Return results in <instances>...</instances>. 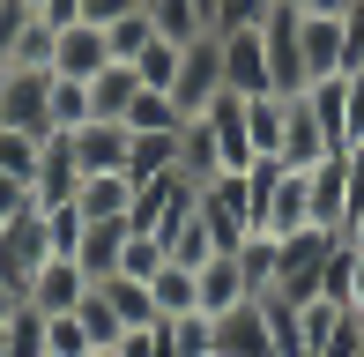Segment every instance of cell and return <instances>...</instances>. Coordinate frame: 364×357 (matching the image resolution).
Segmentation results:
<instances>
[{
    "instance_id": "obj_1",
    "label": "cell",
    "mask_w": 364,
    "mask_h": 357,
    "mask_svg": "<svg viewBox=\"0 0 364 357\" xmlns=\"http://www.w3.org/2000/svg\"><path fill=\"white\" fill-rule=\"evenodd\" d=\"M335 246H342V231H320V223L290 231L283 246H275V283L260 290V298H283V305H305V298H320V283H327V261H335Z\"/></svg>"
},
{
    "instance_id": "obj_2",
    "label": "cell",
    "mask_w": 364,
    "mask_h": 357,
    "mask_svg": "<svg viewBox=\"0 0 364 357\" xmlns=\"http://www.w3.org/2000/svg\"><path fill=\"white\" fill-rule=\"evenodd\" d=\"M216 97H230V90H223V45H216V38H193L186 60H178L171 105H178V119H208V112H216Z\"/></svg>"
},
{
    "instance_id": "obj_3",
    "label": "cell",
    "mask_w": 364,
    "mask_h": 357,
    "mask_svg": "<svg viewBox=\"0 0 364 357\" xmlns=\"http://www.w3.org/2000/svg\"><path fill=\"white\" fill-rule=\"evenodd\" d=\"M0 127L23 134H53V75L45 68H0Z\"/></svg>"
},
{
    "instance_id": "obj_4",
    "label": "cell",
    "mask_w": 364,
    "mask_h": 357,
    "mask_svg": "<svg viewBox=\"0 0 364 357\" xmlns=\"http://www.w3.org/2000/svg\"><path fill=\"white\" fill-rule=\"evenodd\" d=\"M297 23L305 8L297 0H275L260 15V45H268V75H275V97H305V60H297Z\"/></svg>"
},
{
    "instance_id": "obj_5",
    "label": "cell",
    "mask_w": 364,
    "mask_h": 357,
    "mask_svg": "<svg viewBox=\"0 0 364 357\" xmlns=\"http://www.w3.org/2000/svg\"><path fill=\"white\" fill-rule=\"evenodd\" d=\"M216 45H223V90L230 97H275V75H268V45H260V23L253 30H216Z\"/></svg>"
},
{
    "instance_id": "obj_6",
    "label": "cell",
    "mask_w": 364,
    "mask_h": 357,
    "mask_svg": "<svg viewBox=\"0 0 364 357\" xmlns=\"http://www.w3.org/2000/svg\"><path fill=\"white\" fill-rule=\"evenodd\" d=\"M297 60H305V82L350 75V23L342 15H305L297 23Z\"/></svg>"
},
{
    "instance_id": "obj_7",
    "label": "cell",
    "mask_w": 364,
    "mask_h": 357,
    "mask_svg": "<svg viewBox=\"0 0 364 357\" xmlns=\"http://www.w3.org/2000/svg\"><path fill=\"white\" fill-rule=\"evenodd\" d=\"M75 186H82V164H75V142L68 134H45V149H38V171H30V208H68L75 201Z\"/></svg>"
},
{
    "instance_id": "obj_8",
    "label": "cell",
    "mask_w": 364,
    "mask_h": 357,
    "mask_svg": "<svg viewBox=\"0 0 364 357\" xmlns=\"http://www.w3.org/2000/svg\"><path fill=\"white\" fill-rule=\"evenodd\" d=\"M216 357H283L275 350V328H268V305L245 298L230 305V313H216Z\"/></svg>"
},
{
    "instance_id": "obj_9",
    "label": "cell",
    "mask_w": 364,
    "mask_h": 357,
    "mask_svg": "<svg viewBox=\"0 0 364 357\" xmlns=\"http://www.w3.org/2000/svg\"><path fill=\"white\" fill-rule=\"evenodd\" d=\"M53 261V238H45V216L30 208V216H15L8 231H0V275H8L15 290H30V275Z\"/></svg>"
},
{
    "instance_id": "obj_10",
    "label": "cell",
    "mask_w": 364,
    "mask_h": 357,
    "mask_svg": "<svg viewBox=\"0 0 364 357\" xmlns=\"http://www.w3.org/2000/svg\"><path fill=\"white\" fill-rule=\"evenodd\" d=\"M105 68H112V38L97 23H68L53 38V75H68V82H97Z\"/></svg>"
},
{
    "instance_id": "obj_11",
    "label": "cell",
    "mask_w": 364,
    "mask_h": 357,
    "mask_svg": "<svg viewBox=\"0 0 364 357\" xmlns=\"http://www.w3.org/2000/svg\"><path fill=\"white\" fill-rule=\"evenodd\" d=\"M208 149H216V178L223 171H253V134H245V97H216V112H208Z\"/></svg>"
},
{
    "instance_id": "obj_12",
    "label": "cell",
    "mask_w": 364,
    "mask_h": 357,
    "mask_svg": "<svg viewBox=\"0 0 364 357\" xmlns=\"http://www.w3.org/2000/svg\"><path fill=\"white\" fill-rule=\"evenodd\" d=\"M305 223H312V186H305V171L275 164V178H268V216H260V231L290 238V231H305Z\"/></svg>"
},
{
    "instance_id": "obj_13",
    "label": "cell",
    "mask_w": 364,
    "mask_h": 357,
    "mask_svg": "<svg viewBox=\"0 0 364 357\" xmlns=\"http://www.w3.org/2000/svg\"><path fill=\"white\" fill-rule=\"evenodd\" d=\"M327 156H335L327 127L312 119V105H305V97H290V119H283V156H275V164H290V171H312V164H327Z\"/></svg>"
},
{
    "instance_id": "obj_14",
    "label": "cell",
    "mask_w": 364,
    "mask_h": 357,
    "mask_svg": "<svg viewBox=\"0 0 364 357\" xmlns=\"http://www.w3.org/2000/svg\"><path fill=\"white\" fill-rule=\"evenodd\" d=\"M82 290H90V275H82L68 253H53L38 275H30V290H23V305H38V313H75L82 305Z\"/></svg>"
},
{
    "instance_id": "obj_15",
    "label": "cell",
    "mask_w": 364,
    "mask_h": 357,
    "mask_svg": "<svg viewBox=\"0 0 364 357\" xmlns=\"http://www.w3.org/2000/svg\"><path fill=\"white\" fill-rule=\"evenodd\" d=\"M253 298V283H245V268H238V253H216L208 268H193V305H201L208 320L230 313V305H245Z\"/></svg>"
},
{
    "instance_id": "obj_16",
    "label": "cell",
    "mask_w": 364,
    "mask_h": 357,
    "mask_svg": "<svg viewBox=\"0 0 364 357\" xmlns=\"http://www.w3.org/2000/svg\"><path fill=\"white\" fill-rule=\"evenodd\" d=\"M75 208H82V223H127V208H134V178H127V171L82 178V186H75Z\"/></svg>"
},
{
    "instance_id": "obj_17",
    "label": "cell",
    "mask_w": 364,
    "mask_h": 357,
    "mask_svg": "<svg viewBox=\"0 0 364 357\" xmlns=\"http://www.w3.org/2000/svg\"><path fill=\"white\" fill-rule=\"evenodd\" d=\"M305 186H312V223H320V231H342V216H350V171H342V149L327 156V164H312Z\"/></svg>"
},
{
    "instance_id": "obj_18",
    "label": "cell",
    "mask_w": 364,
    "mask_h": 357,
    "mask_svg": "<svg viewBox=\"0 0 364 357\" xmlns=\"http://www.w3.org/2000/svg\"><path fill=\"white\" fill-rule=\"evenodd\" d=\"M75 164L82 178H97V171H127V127H105V119H90V127H75Z\"/></svg>"
},
{
    "instance_id": "obj_19",
    "label": "cell",
    "mask_w": 364,
    "mask_h": 357,
    "mask_svg": "<svg viewBox=\"0 0 364 357\" xmlns=\"http://www.w3.org/2000/svg\"><path fill=\"white\" fill-rule=\"evenodd\" d=\"M141 8H149V30H156L164 45L216 38V30H208V8H201V0H141Z\"/></svg>"
},
{
    "instance_id": "obj_20",
    "label": "cell",
    "mask_w": 364,
    "mask_h": 357,
    "mask_svg": "<svg viewBox=\"0 0 364 357\" xmlns=\"http://www.w3.org/2000/svg\"><path fill=\"white\" fill-rule=\"evenodd\" d=\"M119 253H127V223H90L75 246V268L90 275V283H112L119 275Z\"/></svg>"
},
{
    "instance_id": "obj_21",
    "label": "cell",
    "mask_w": 364,
    "mask_h": 357,
    "mask_svg": "<svg viewBox=\"0 0 364 357\" xmlns=\"http://www.w3.org/2000/svg\"><path fill=\"white\" fill-rule=\"evenodd\" d=\"M82 90H90V119H105V127H127V105L141 97L134 68H119V60H112V68L97 75V82H82Z\"/></svg>"
},
{
    "instance_id": "obj_22",
    "label": "cell",
    "mask_w": 364,
    "mask_h": 357,
    "mask_svg": "<svg viewBox=\"0 0 364 357\" xmlns=\"http://www.w3.org/2000/svg\"><path fill=\"white\" fill-rule=\"evenodd\" d=\"M178 171V134H127V178L149 186V178Z\"/></svg>"
},
{
    "instance_id": "obj_23",
    "label": "cell",
    "mask_w": 364,
    "mask_h": 357,
    "mask_svg": "<svg viewBox=\"0 0 364 357\" xmlns=\"http://www.w3.org/2000/svg\"><path fill=\"white\" fill-rule=\"evenodd\" d=\"M283 119H290V97H253V105H245L253 156H283Z\"/></svg>"
},
{
    "instance_id": "obj_24",
    "label": "cell",
    "mask_w": 364,
    "mask_h": 357,
    "mask_svg": "<svg viewBox=\"0 0 364 357\" xmlns=\"http://www.w3.org/2000/svg\"><path fill=\"white\" fill-rule=\"evenodd\" d=\"M164 253H171L178 268H208V261H216L223 246H216V231H208V216H201V208H193V216L178 223L171 238H164Z\"/></svg>"
},
{
    "instance_id": "obj_25",
    "label": "cell",
    "mask_w": 364,
    "mask_h": 357,
    "mask_svg": "<svg viewBox=\"0 0 364 357\" xmlns=\"http://www.w3.org/2000/svg\"><path fill=\"white\" fill-rule=\"evenodd\" d=\"M178 60H186V45H164V38H149L134 60H127V68H134V82L141 90H164L171 97V82H178Z\"/></svg>"
},
{
    "instance_id": "obj_26",
    "label": "cell",
    "mask_w": 364,
    "mask_h": 357,
    "mask_svg": "<svg viewBox=\"0 0 364 357\" xmlns=\"http://www.w3.org/2000/svg\"><path fill=\"white\" fill-rule=\"evenodd\" d=\"M75 320H82V335H90V343L97 350H112V343H119V305H112L105 298V283H90V290H82V305H75Z\"/></svg>"
},
{
    "instance_id": "obj_27",
    "label": "cell",
    "mask_w": 364,
    "mask_h": 357,
    "mask_svg": "<svg viewBox=\"0 0 364 357\" xmlns=\"http://www.w3.org/2000/svg\"><path fill=\"white\" fill-rule=\"evenodd\" d=\"M105 298L112 305H119V328H156V290H149V283H134V275H112V283H105Z\"/></svg>"
},
{
    "instance_id": "obj_28",
    "label": "cell",
    "mask_w": 364,
    "mask_h": 357,
    "mask_svg": "<svg viewBox=\"0 0 364 357\" xmlns=\"http://www.w3.org/2000/svg\"><path fill=\"white\" fill-rule=\"evenodd\" d=\"M178 127L186 119H178V105L164 90H141L134 105H127V134H178Z\"/></svg>"
},
{
    "instance_id": "obj_29",
    "label": "cell",
    "mask_w": 364,
    "mask_h": 357,
    "mask_svg": "<svg viewBox=\"0 0 364 357\" xmlns=\"http://www.w3.org/2000/svg\"><path fill=\"white\" fill-rule=\"evenodd\" d=\"M149 290H156V313H164V320L201 313V305H193V268H178V261H164L156 275H149Z\"/></svg>"
},
{
    "instance_id": "obj_30",
    "label": "cell",
    "mask_w": 364,
    "mask_h": 357,
    "mask_svg": "<svg viewBox=\"0 0 364 357\" xmlns=\"http://www.w3.org/2000/svg\"><path fill=\"white\" fill-rule=\"evenodd\" d=\"M164 335H171V357H216V320H208V313L164 320Z\"/></svg>"
},
{
    "instance_id": "obj_31",
    "label": "cell",
    "mask_w": 364,
    "mask_h": 357,
    "mask_svg": "<svg viewBox=\"0 0 364 357\" xmlns=\"http://www.w3.org/2000/svg\"><path fill=\"white\" fill-rule=\"evenodd\" d=\"M275 246H283L275 231H253V238L238 246V268H245V283H253V298H260V290L275 283Z\"/></svg>"
},
{
    "instance_id": "obj_32",
    "label": "cell",
    "mask_w": 364,
    "mask_h": 357,
    "mask_svg": "<svg viewBox=\"0 0 364 357\" xmlns=\"http://www.w3.org/2000/svg\"><path fill=\"white\" fill-rule=\"evenodd\" d=\"M38 149H45L38 134H23V127H0V171H8V178H23V186H30V171H38Z\"/></svg>"
},
{
    "instance_id": "obj_33",
    "label": "cell",
    "mask_w": 364,
    "mask_h": 357,
    "mask_svg": "<svg viewBox=\"0 0 364 357\" xmlns=\"http://www.w3.org/2000/svg\"><path fill=\"white\" fill-rule=\"evenodd\" d=\"M30 30H38V8H30V0H0V68L23 53Z\"/></svg>"
},
{
    "instance_id": "obj_34",
    "label": "cell",
    "mask_w": 364,
    "mask_h": 357,
    "mask_svg": "<svg viewBox=\"0 0 364 357\" xmlns=\"http://www.w3.org/2000/svg\"><path fill=\"white\" fill-rule=\"evenodd\" d=\"M171 253H164V238H149V231H127V253H119V275H134V283H149Z\"/></svg>"
},
{
    "instance_id": "obj_35",
    "label": "cell",
    "mask_w": 364,
    "mask_h": 357,
    "mask_svg": "<svg viewBox=\"0 0 364 357\" xmlns=\"http://www.w3.org/2000/svg\"><path fill=\"white\" fill-rule=\"evenodd\" d=\"M97 343L82 335V320L75 313H45V357H90Z\"/></svg>"
},
{
    "instance_id": "obj_36",
    "label": "cell",
    "mask_w": 364,
    "mask_h": 357,
    "mask_svg": "<svg viewBox=\"0 0 364 357\" xmlns=\"http://www.w3.org/2000/svg\"><path fill=\"white\" fill-rule=\"evenodd\" d=\"M8 357H45V313L38 305H23L8 320Z\"/></svg>"
},
{
    "instance_id": "obj_37",
    "label": "cell",
    "mask_w": 364,
    "mask_h": 357,
    "mask_svg": "<svg viewBox=\"0 0 364 357\" xmlns=\"http://www.w3.org/2000/svg\"><path fill=\"white\" fill-rule=\"evenodd\" d=\"M268 8L275 0H216V8H208V30H253Z\"/></svg>"
},
{
    "instance_id": "obj_38",
    "label": "cell",
    "mask_w": 364,
    "mask_h": 357,
    "mask_svg": "<svg viewBox=\"0 0 364 357\" xmlns=\"http://www.w3.org/2000/svg\"><path fill=\"white\" fill-rule=\"evenodd\" d=\"M105 38H112V60H119V68H127V60H134V53H141V45H149V38H156V30H149V8H141V15H127V23H112V30H105Z\"/></svg>"
},
{
    "instance_id": "obj_39",
    "label": "cell",
    "mask_w": 364,
    "mask_h": 357,
    "mask_svg": "<svg viewBox=\"0 0 364 357\" xmlns=\"http://www.w3.org/2000/svg\"><path fill=\"white\" fill-rule=\"evenodd\" d=\"M112 350L119 357H171V335H164V320H156V328H127Z\"/></svg>"
},
{
    "instance_id": "obj_40",
    "label": "cell",
    "mask_w": 364,
    "mask_h": 357,
    "mask_svg": "<svg viewBox=\"0 0 364 357\" xmlns=\"http://www.w3.org/2000/svg\"><path fill=\"white\" fill-rule=\"evenodd\" d=\"M127 15H141V0H82V23H97V30L127 23Z\"/></svg>"
},
{
    "instance_id": "obj_41",
    "label": "cell",
    "mask_w": 364,
    "mask_h": 357,
    "mask_svg": "<svg viewBox=\"0 0 364 357\" xmlns=\"http://www.w3.org/2000/svg\"><path fill=\"white\" fill-rule=\"evenodd\" d=\"M15 216H30V186L0 171V223H15Z\"/></svg>"
},
{
    "instance_id": "obj_42",
    "label": "cell",
    "mask_w": 364,
    "mask_h": 357,
    "mask_svg": "<svg viewBox=\"0 0 364 357\" xmlns=\"http://www.w3.org/2000/svg\"><path fill=\"white\" fill-rule=\"evenodd\" d=\"M38 23H53V30L82 23V0H38Z\"/></svg>"
},
{
    "instance_id": "obj_43",
    "label": "cell",
    "mask_w": 364,
    "mask_h": 357,
    "mask_svg": "<svg viewBox=\"0 0 364 357\" xmlns=\"http://www.w3.org/2000/svg\"><path fill=\"white\" fill-rule=\"evenodd\" d=\"M15 313H23V290H15L8 275H0V320H15Z\"/></svg>"
},
{
    "instance_id": "obj_44",
    "label": "cell",
    "mask_w": 364,
    "mask_h": 357,
    "mask_svg": "<svg viewBox=\"0 0 364 357\" xmlns=\"http://www.w3.org/2000/svg\"><path fill=\"white\" fill-rule=\"evenodd\" d=\"M305 15H350V0H297Z\"/></svg>"
},
{
    "instance_id": "obj_45",
    "label": "cell",
    "mask_w": 364,
    "mask_h": 357,
    "mask_svg": "<svg viewBox=\"0 0 364 357\" xmlns=\"http://www.w3.org/2000/svg\"><path fill=\"white\" fill-rule=\"evenodd\" d=\"M0 357H8V320H0Z\"/></svg>"
},
{
    "instance_id": "obj_46",
    "label": "cell",
    "mask_w": 364,
    "mask_h": 357,
    "mask_svg": "<svg viewBox=\"0 0 364 357\" xmlns=\"http://www.w3.org/2000/svg\"><path fill=\"white\" fill-rule=\"evenodd\" d=\"M90 357H119V350H90Z\"/></svg>"
},
{
    "instance_id": "obj_47",
    "label": "cell",
    "mask_w": 364,
    "mask_h": 357,
    "mask_svg": "<svg viewBox=\"0 0 364 357\" xmlns=\"http://www.w3.org/2000/svg\"><path fill=\"white\" fill-rule=\"evenodd\" d=\"M201 8H216V0H201Z\"/></svg>"
},
{
    "instance_id": "obj_48",
    "label": "cell",
    "mask_w": 364,
    "mask_h": 357,
    "mask_svg": "<svg viewBox=\"0 0 364 357\" xmlns=\"http://www.w3.org/2000/svg\"><path fill=\"white\" fill-rule=\"evenodd\" d=\"M350 8H357V0H350Z\"/></svg>"
}]
</instances>
